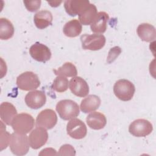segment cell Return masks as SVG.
I'll list each match as a JSON object with an SVG mask.
<instances>
[{"label": "cell", "instance_id": "obj_1", "mask_svg": "<svg viewBox=\"0 0 156 156\" xmlns=\"http://www.w3.org/2000/svg\"><path fill=\"white\" fill-rule=\"evenodd\" d=\"M60 117L63 120H69L77 117L80 113L78 104L71 99L58 101L55 107Z\"/></svg>", "mask_w": 156, "mask_h": 156}, {"label": "cell", "instance_id": "obj_2", "mask_svg": "<svg viewBox=\"0 0 156 156\" xmlns=\"http://www.w3.org/2000/svg\"><path fill=\"white\" fill-rule=\"evenodd\" d=\"M35 120L32 116L26 113H21L13 118L11 126L15 132L27 134L33 129Z\"/></svg>", "mask_w": 156, "mask_h": 156}, {"label": "cell", "instance_id": "obj_3", "mask_svg": "<svg viewBox=\"0 0 156 156\" xmlns=\"http://www.w3.org/2000/svg\"><path fill=\"white\" fill-rule=\"evenodd\" d=\"M9 146L12 152L16 155H26L29 149V143L27 136L14 132L11 134Z\"/></svg>", "mask_w": 156, "mask_h": 156}, {"label": "cell", "instance_id": "obj_4", "mask_svg": "<svg viewBox=\"0 0 156 156\" xmlns=\"http://www.w3.org/2000/svg\"><path fill=\"white\" fill-rule=\"evenodd\" d=\"M135 91L134 85L127 79L117 80L113 86L115 96L122 101H128L132 99Z\"/></svg>", "mask_w": 156, "mask_h": 156}, {"label": "cell", "instance_id": "obj_5", "mask_svg": "<svg viewBox=\"0 0 156 156\" xmlns=\"http://www.w3.org/2000/svg\"><path fill=\"white\" fill-rule=\"evenodd\" d=\"M16 85L22 90H34L40 86V81L36 74L32 71H26L17 77Z\"/></svg>", "mask_w": 156, "mask_h": 156}, {"label": "cell", "instance_id": "obj_6", "mask_svg": "<svg viewBox=\"0 0 156 156\" xmlns=\"http://www.w3.org/2000/svg\"><path fill=\"white\" fill-rule=\"evenodd\" d=\"M82 47L83 49L98 51L102 49L105 44V37L102 34H84L80 37Z\"/></svg>", "mask_w": 156, "mask_h": 156}, {"label": "cell", "instance_id": "obj_7", "mask_svg": "<svg viewBox=\"0 0 156 156\" xmlns=\"http://www.w3.org/2000/svg\"><path fill=\"white\" fill-rule=\"evenodd\" d=\"M153 130L152 124L144 119H138L133 121L129 127V132L136 137H144L151 133Z\"/></svg>", "mask_w": 156, "mask_h": 156}, {"label": "cell", "instance_id": "obj_8", "mask_svg": "<svg viewBox=\"0 0 156 156\" xmlns=\"http://www.w3.org/2000/svg\"><path fill=\"white\" fill-rule=\"evenodd\" d=\"M57 122L55 112L52 109H44L41 111L36 118V126L41 127L46 129L53 128Z\"/></svg>", "mask_w": 156, "mask_h": 156}, {"label": "cell", "instance_id": "obj_9", "mask_svg": "<svg viewBox=\"0 0 156 156\" xmlns=\"http://www.w3.org/2000/svg\"><path fill=\"white\" fill-rule=\"evenodd\" d=\"M68 135L76 140L83 138L87 133V129L85 123L77 118L71 119L66 125Z\"/></svg>", "mask_w": 156, "mask_h": 156}, {"label": "cell", "instance_id": "obj_10", "mask_svg": "<svg viewBox=\"0 0 156 156\" xmlns=\"http://www.w3.org/2000/svg\"><path fill=\"white\" fill-rule=\"evenodd\" d=\"M28 139L30 146L34 149H38L46 143L48 133L46 129L37 127L30 132Z\"/></svg>", "mask_w": 156, "mask_h": 156}, {"label": "cell", "instance_id": "obj_11", "mask_svg": "<svg viewBox=\"0 0 156 156\" xmlns=\"http://www.w3.org/2000/svg\"><path fill=\"white\" fill-rule=\"evenodd\" d=\"M29 54L34 60L40 62H46L51 57V52L49 48L39 42H36L30 46Z\"/></svg>", "mask_w": 156, "mask_h": 156}, {"label": "cell", "instance_id": "obj_12", "mask_svg": "<svg viewBox=\"0 0 156 156\" xmlns=\"http://www.w3.org/2000/svg\"><path fill=\"white\" fill-rule=\"evenodd\" d=\"M26 105L32 109H38L42 107L46 102L44 92L40 90H34L29 92L24 98Z\"/></svg>", "mask_w": 156, "mask_h": 156}, {"label": "cell", "instance_id": "obj_13", "mask_svg": "<svg viewBox=\"0 0 156 156\" xmlns=\"http://www.w3.org/2000/svg\"><path fill=\"white\" fill-rule=\"evenodd\" d=\"M69 89L76 96L83 98L88 95L89 87L87 82L81 77L75 76L69 82Z\"/></svg>", "mask_w": 156, "mask_h": 156}, {"label": "cell", "instance_id": "obj_14", "mask_svg": "<svg viewBox=\"0 0 156 156\" xmlns=\"http://www.w3.org/2000/svg\"><path fill=\"white\" fill-rule=\"evenodd\" d=\"M89 1L85 0H67L64 2L66 12L71 16L80 15L89 5Z\"/></svg>", "mask_w": 156, "mask_h": 156}, {"label": "cell", "instance_id": "obj_15", "mask_svg": "<svg viewBox=\"0 0 156 156\" xmlns=\"http://www.w3.org/2000/svg\"><path fill=\"white\" fill-rule=\"evenodd\" d=\"M17 111L15 107L11 103L4 102L0 105V117L7 125H11L13 118L16 116Z\"/></svg>", "mask_w": 156, "mask_h": 156}, {"label": "cell", "instance_id": "obj_16", "mask_svg": "<svg viewBox=\"0 0 156 156\" xmlns=\"http://www.w3.org/2000/svg\"><path fill=\"white\" fill-rule=\"evenodd\" d=\"M109 20L108 15L105 12L98 13L96 18L90 24L91 30L97 34H103L106 31L107 22Z\"/></svg>", "mask_w": 156, "mask_h": 156}, {"label": "cell", "instance_id": "obj_17", "mask_svg": "<svg viewBox=\"0 0 156 156\" xmlns=\"http://www.w3.org/2000/svg\"><path fill=\"white\" fill-rule=\"evenodd\" d=\"M136 32L142 41L151 42L155 39V28L149 23H144L139 24L136 29Z\"/></svg>", "mask_w": 156, "mask_h": 156}, {"label": "cell", "instance_id": "obj_18", "mask_svg": "<svg viewBox=\"0 0 156 156\" xmlns=\"http://www.w3.org/2000/svg\"><path fill=\"white\" fill-rule=\"evenodd\" d=\"M86 122L88 126L92 129L100 130L103 129L107 123L105 116L98 112L90 113L86 118Z\"/></svg>", "mask_w": 156, "mask_h": 156}, {"label": "cell", "instance_id": "obj_19", "mask_svg": "<svg viewBox=\"0 0 156 156\" xmlns=\"http://www.w3.org/2000/svg\"><path fill=\"white\" fill-rule=\"evenodd\" d=\"M53 20L51 12L43 10L37 12L34 17V23L39 29H44L52 24Z\"/></svg>", "mask_w": 156, "mask_h": 156}, {"label": "cell", "instance_id": "obj_20", "mask_svg": "<svg viewBox=\"0 0 156 156\" xmlns=\"http://www.w3.org/2000/svg\"><path fill=\"white\" fill-rule=\"evenodd\" d=\"M101 102V99L98 96L90 94L82 100L80 108L81 111L85 113L92 112L99 107Z\"/></svg>", "mask_w": 156, "mask_h": 156}, {"label": "cell", "instance_id": "obj_21", "mask_svg": "<svg viewBox=\"0 0 156 156\" xmlns=\"http://www.w3.org/2000/svg\"><path fill=\"white\" fill-rule=\"evenodd\" d=\"M82 30V24L78 20L74 19L67 22L63 29L64 34L68 37H76L80 34Z\"/></svg>", "mask_w": 156, "mask_h": 156}, {"label": "cell", "instance_id": "obj_22", "mask_svg": "<svg viewBox=\"0 0 156 156\" xmlns=\"http://www.w3.org/2000/svg\"><path fill=\"white\" fill-rule=\"evenodd\" d=\"M98 14L96 7L93 4L90 5L80 14L79 15V20L80 24L87 26L91 24Z\"/></svg>", "mask_w": 156, "mask_h": 156}, {"label": "cell", "instance_id": "obj_23", "mask_svg": "<svg viewBox=\"0 0 156 156\" xmlns=\"http://www.w3.org/2000/svg\"><path fill=\"white\" fill-rule=\"evenodd\" d=\"M14 27L8 19L0 18V38L7 40L12 38L14 34Z\"/></svg>", "mask_w": 156, "mask_h": 156}, {"label": "cell", "instance_id": "obj_24", "mask_svg": "<svg viewBox=\"0 0 156 156\" xmlns=\"http://www.w3.org/2000/svg\"><path fill=\"white\" fill-rule=\"evenodd\" d=\"M55 75L63 77H72L76 76L77 71L76 66L71 62H66L57 69H53Z\"/></svg>", "mask_w": 156, "mask_h": 156}, {"label": "cell", "instance_id": "obj_25", "mask_svg": "<svg viewBox=\"0 0 156 156\" xmlns=\"http://www.w3.org/2000/svg\"><path fill=\"white\" fill-rule=\"evenodd\" d=\"M68 80L67 78L63 76H58L53 81L51 85V88L53 90L58 92L63 93L67 90L68 88Z\"/></svg>", "mask_w": 156, "mask_h": 156}, {"label": "cell", "instance_id": "obj_26", "mask_svg": "<svg viewBox=\"0 0 156 156\" xmlns=\"http://www.w3.org/2000/svg\"><path fill=\"white\" fill-rule=\"evenodd\" d=\"M11 134L5 131V126L3 121H1V151L5 149L9 144Z\"/></svg>", "mask_w": 156, "mask_h": 156}, {"label": "cell", "instance_id": "obj_27", "mask_svg": "<svg viewBox=\"0 0 156 156\" xmlns=\"http://www.w3.org/2000/svg\"><path fill=\"white\" fill-rule=\"evenodd\" d=\"M57 155L74 156L76 155V151L71 145L65 144L60 147Z\"/></svg>", "mask_w": 156, "mask_h": 156}, {"label": "cell", "instance_id": "obj_28", "mask_svg": "<svg viewBox=\"0 0 156 156\" xmlns=\"http://www.w3.org/2000/svg\"><path fill=\"white\" fill-rule=\"evenodd\" d=\"M23 3L28 11L34 12L40 9L41 1L40 0L23 1Z\"/></svg>", "mask_w": 156, "mask_h": 156}, {"label": "cell", "instance_id": "obj_29", "mask_svg": "<svg viewBox=\"0 0 156 156\" xmlns=\"http://www.w3.org/2000/svg\"><path fill=\"white\" fill-rule=\"evenodd\" d=\"M121 52V49L118 46H115L112 48L108 52V55L107 60V62L111 63L112 62L114 61L116 59V58L118 57V56L120 54Z\"/></svg>", "mask_w": 156, "mask_h": 156}, {"label": "cell", "instance_id": "obj_30", "mask_svg": "<svg viewBox=\"0 0 156 156\" xmlns=\"http://www.w3.org/2000/svg\"><path fill=\"white\" fill-rule=\"evenodd\" d=\"M40 155H57L56 151L54 149L52 148H46L41 151V152L39 153Z\"/></svg>", "mask_w": 156, "mask_h": 156}, {"label": "cell", "instance_id": "obj_31", "mask_svg": "<svg viewBox=\"0 0 156 156\" xmlns=\"http://www.w3.org/2000/svg\"><path fill=\"white\" fill-rule=\"evenodd\" d=\"M48 3L49 4H51L50 5L51 7H52L53 4H54V7H56L58 6L60 4V3L62 2V1H48Z\"/></svg>", "mask_w": 156, "mask_h": 156}]
</instances>
